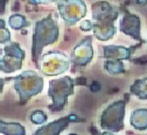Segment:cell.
<instances>
[{"label":"cell","instance_id":"20","mask_svg":"<svg viewBox=\"0 0 147 135\" xmlns=\"http://www.w3.org/2000/svg\"><path fill=\"white\" fill-rule=\"evenodd\" d=\"M80 28L83 32H90V30H92V21H90V20L82 21L81 25H80Z\"/></svg>","mask_w":147,"mask_h":135},{"label":"cell","instance_id":"15","mask_svg":"<svg viewBox=\"0 0 147 135\" xmlns=\"http://www.w3.org/2000/svg\"><path fill=\"white\" fill-rule=\"evenodd\" d=\"M130 92L140 100H147V77L137 79L130 87Z\"/></svg>","mask_w":147,"mask_h":135},{"label":"cell","instance_id":"19","mask_svg":"<svg viewBox=\"0 0 147 135\" xmlns=\"http://www.w3.org/2000/svg\"><path fill=\"white\" fill-rule=\"evenodd\" d=\"M11 41V33L6 27L4 19H0V43H7Z\"/></svg>","mask_w":147,"mask_h":135},{"label":"cell","instance_id":"14","mask_svg":"<svg viewBox=\"0 0 147 135\" xmlns=\"http://www.w3.org/2000/svg\"><path fill=\"white\" fill-rule=\"evenodd\" d=\"M0 134H4V135H25L26 129L21 124L5 122L3 120H0Z\"/></svg>","mask_w":147,"mask_h":135},{"label":"cell","instance_id":"11","mask_svg":"<svg viewBox=\"0 0 147 135\" xmlns=\"http://www.w3.org/2000/svg\"><path fill=\"white\" fill-rule=\"evenodd\" d=\"M120 32L131 36L134 40L142 42L141 37V20L138 15L126 12L120 21Z\"/></svg>","mask_w":147,"mask_h":135},{"label":"cell","instance_id":"8","mask_svg":"<svg viewBox=\"0 0 147 135\" xmlns=\"http://www.w3.org/2000/svg\"><path fill=\"white\" fill-rule=\"evenodd\" d=\"M57 9L68 26L76 25L86 14V6L83 0H61L57 1Z\"/></svg>","mask_w":147,"mask_h":135},{"label":"cell","instance_id":"23","mask_svg":"<svg viewBox=\"0 0 147 135\" xmlns=\"http://www.w3.org/2000/svg\"><path fill=\"white\" fill-rule=\"evenodd\" d=\"M90 89H91V91H92V92H98L100 90V84L98 82H94L92 84H91Z\"/></svg>","mask_w":147,"mask_h":135},{"label":"cell","instance_id":"2","mask_svg":"<svg viewBox=\"0 0 147 135\" xmlns=\"http://www.w3.org/2000/svg\"><path fill=\"white\" fill-rule=\"evenodd\" d=\"M60 28L57 22L54 20L51 15H48L45 19L36 21L34 26L33 41H32V58L38 68L39 60L42 55L43 49L47 46H50L59 40Z\"/></svg>","mask_w":147,"mask_h":135},{"label":"cell","instance_id":"5","mask_svg":"<svg viewBox=\"0 0 147 135\" xmlns=\"http://www.w3.org/2000/svg\"><path fill=\"white\" fill-rule=\"evenodd\" d=\"M125 100H117L110 104L102 113L99 125L103 130L109 133H118L124 128L125 118Z\"/></svg>","mask_w":147,"mask_h":135},{"label":"cell","instance_id":"25","mask_svg":"<svg viewBox=\"0 0 147 135\" xmlns=\"http://www.w3.org/2000/svg\"><path fill=\"white\" fill-rule=\"evenodd\" d=\"M137 3L141 4V5H145V4H147V0H137Z\"/></svg>","mask_w":147,"mask_h":135},{"label":"cell","instance_id":"12","mask_svg":"<svg viewBox=\"0 0 147 135\" xmlns=\"http://www.w3.org/2000/svg\"><path fill=\"white\" fill-rule=\"evenodd\" d=\"M138 48V46L126 48L123 46H104L103 47V56L105 60H130L133 51Z\"/></svg>","mask_w":147,"mask_h":135},{"label":"cell","instance_id":"18","mask_svg":"<svg viewBox=\"0 0 147 135\" xmlns=\"http://www.w3.org/2000/svg\"><path fill=\"white\" fill-rule=\"evenodd\" d=\"M30 121L34 124V125H45L47 122V114L43 112V111H40V109H35L30 113V117H29Z\"/></svg>","mask_w":147,"mask_h":135},{"label":"cell","instance_id":"26","mask_svg":"<svg viewBox=\"0 0 147 135\" xmlns=\"http://www.w3.org/2000/svg\"><path fill=\"white\" fill-rule=\"evenodd\" d=\"M0 55H1V49H0Z\"/></svg>","mask_w":147,"mask_h":135},{"label":"cell","instance_id":"13","mask_svg":"<svg viewBox=\"0 0 147 135\" xmlns=\"http://www.w3.org/2000/svg\"><path fill=\"white\" fill-rule=\"evenodd\" d=\"M130 124L137 130H146L147 129V108L134 109L131 114Z\"/></svg>","mask_w":147,"mask_h":135},{"label":"cell","instance_id":"1","mask_svg":"<svg viewBox=\"0 0 147 135\" xmlns=\"http://www.w3.org/2000/svg\"><path fill=\"white\" fill-rule=\"evenodd\" d=\"M92 30L99 41H109L116 35L115 21L118 11L107 1H97L92 5Z\"/></svg>","mask_w":147,"mask_h":135},{"label":"cell","instance_id":"17","mask_svg":"<svg viewBox=\"0 0 147 135\" xmlns=\"http://www.w3.org/2000/svg\"><path fill=\"white\" fill-rule=\"evenodd\" d=\"M8 25L14 30H20L28 26L27 19L21 14H13L8 19Z\"/></svg>","mask_w":147,"mask_h":135},{"label":"cell","instance_id":"4","mask_svg":"<svg viewBox=\"0 0 147 135\" xmlns=\"http://www.w3.org/2000/svg\"><path fill=\"white\" fill-rule=\"evenodd\" d=\"M74 87H75V81L69 76L49 82L48 95L51 99V104L48 108L50 112L57 113L64 109L68 104V98L74 94Z\"/></svg>","mask_w":147,"mask_h":135},{"label":"cell","instance_id":"22","mask_svg":"<svg viewBox=\"0 0 147 135\" xmlns=\"http://www.w3.org/2000/svg\"><path fill=\"white\" fill-rule=\"evenodd\" d=\"M8 0H0V15H3L6 12V5Z\"/></svg>","mask_w":147,"mask_h":135},{"label":"cell","instance_id":"21","mask_svg":"<svg viewBox=\"0 0 147 135\" xmlns=\"http://www.w3.org/2000/svg\"><path fill=\"white\" fill-rule=\"evenodd\" d=\"M28 1L33 5H46V4H50V3H57L59 0H28Z\"/></svg>","mask_w":147,"mask_h":135},{"label":"cell","instance_id":"24","mask_svg":"<svg viewBox=\"0 0 147 135\" xmlns=\"http://www.w3.org/2000/svg\"><path fill=\"white\" fill-rule=\"evenodd\" d=\"M5 81H6V79H3V78H0V93L3 92L4 85H5Z\"/></svg>","mask_w":147,"mask_h":135},{"label":"cell","instance_id":"9","mask_svg":"<svg viewBox=\"0 0 147 135\" xmlns=\"http://www.w3.org/2000/svg\"><path fill=\"white\" fill-rule=\"evenodd\" d=\"M94 57L92 48V37L85 36L83 40L74 48L70 55V62L75 66H85L88 65Z\"/></svg>","mask_w":147,"mask_h":135},{"label":"cell","instance_id":"10","mask_svg":"<svg viewBox=\"0 0 147 135\" xmlns=\"http://www.w3.org/2000/svg\"><path fill=\"white\" fill-rule=\"evenodd\" d=\"M82 121L76 114H69L59 120H55L50 124L43 125L38 130H35V135H60L71 122Z\"/></svg>","mask_w":147,"mask_h":135},{"label":"cell","instance_id":"7","mask_svg":"<svg viewBox=\"0 0 147 135\" xmlns=\"http://www.w3.org/2000/svg\"><path fill=\"white\" fill-rule=\"evenodd\" d=\"M25 50L19 43L12 42L4 47V56L0 58V70L5 73H12L22 68Z\"/></svg>","mask_w":147,"mask_h":135},{"label":"cell","instance_id":"6","mask_svg":"<svg viewBox=\"0 0 147 135\" xmlns=\"http://www.w3.org/2000/svg\"><path fill=\"white\" fill-rule=\"evenodd\" d=\"M70 68V58L63 52L51 50L41 55L38 69L46 76H57Z\"/></svg>","mask_w":147,"mask_h":135},{"label":"cell","instance_id":"3","mask_svg":"<svg viewBox=\"0 0 147 135\" xmlns=\"http://www.w3.org/2000/svg\"><path fill=\"white\" fill-rule=\"evenodd\" d=\"M13 81V87L19 94L20 104L25 105L32 97L38 95L43 90V78L35 71L27 70L22 71L20 75L12 79Z\"/></svg>","mask_w":147,"mask_h":135},{"label":"cell","instance_id":"16","mask_svg":"<svg viewBox=\"0 0 147 135\" xmlns=\"http://www.w3.org/2000/svg\"><path fill=\"white\" fill-rule=\"evenodd\" d=\"M104 69L110 75H120L125 72V66L120 60H105Z\"/></svg>","mask_w":147,"mask_h":135}]
</instances>
